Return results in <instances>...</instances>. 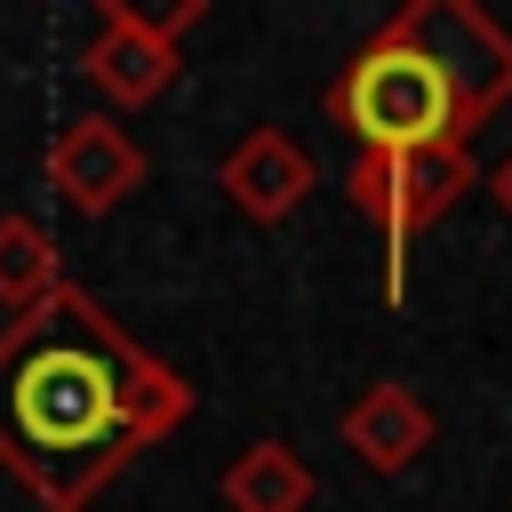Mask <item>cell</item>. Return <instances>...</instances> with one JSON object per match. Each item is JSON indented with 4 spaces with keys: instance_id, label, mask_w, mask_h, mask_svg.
Returning a JSON list of instances; mask_svg holds the SVG:
<instances>
[{
    "instance_id": "cell-1",
    "label": "cell",
    "mask_w": 512,
    "mask_h": 512,
    "mask_svg": "<svg viewBox=\"0 0 512 512\" xmlns=\"http://www.w3.org/2000/svg\"><path fill=\"white\" fill-rule=\"evenodd\" d=\"M192 416V384L136 344L80 280L0 320V472L40 512H88Z\"/></svg>"
},
{
    "instance_id": "cell-2",
    "label": "cell",
    "mask_w": 512,
    "mask_h": 512,
    "mask_svg": "<svg viewBox=\"0 0 512 512\" xmlns=\"http://www.w3.org/2000/svg\"><path fill=\"white\" fill-rule=\"evenodd\" d=\"M320 104H328V120H336V128H352V144H360V152L464 144L448 80H440V72H432V56H424L408 32H392V24H376V32L344 56V72L320 88Z\"/></svg>"
},
{
    "instance_id": "cell-3",
    "label": "cell",
    "mask_w": 512,
    "mask_h": 512,
    "mask_svg": "<svg viewBox=\"0 0 512 512\" xmlns=\"http://www.w3.org/2000/svg\"><path fill=\"white\" fill-rule=\"evenodd\" d=\"M480 184L472 144H400V152H352L344 200L384 232V296H408V240L440 224L464 192Z\"/></svg>"
},
{
    "instance_id": "cell-4",
    "label": "cell",
    "mask_w": 512,
    "mask_h": 512,
    "mask_svg": "<svg viewBox=\"0 0 512 512\" xmlns=\"http://www.w3.org/2000/svg\"><path fill=\"white\" fill-rule=\"evenodd\" d=\"M208 16V0H168V8H136V0H96V32L80 48V80L88 96L120 120L144 112L176 88L184 72V32Z\"/></svg>"
},
{
    "instance_id": "cell-5",
    "label": "cell",
    "mask_w": 512,
    "mask_h": 512,
    "mask_svg": "<svg viewBox=\"0 0 512 512\" xmlns=\"http://www.w3.org/2000/svg\"><path fill=\"white\" fill-rule=\"evenodd\" d=\"M392 32H408L424 56H432V72L448 80V96H456V128H464V144L512 104V32L480 8V0H408L400 16H384Z\"/></svg>"
},
{
    "instance_id": "cell-6",
    "label": "cell",
    "mask_w": 512,
    "mask_h": 512,
    "mask_svg": "<svg viewBox=\"0 0 512 512\" xmlns=\"http://www.w3.org/2000/svg\"><path fill=\"white\" fill-rule=\"evenodd\" d=\"M144 184H152V160H144V144L112 112H80V120H64L48 136V192L72 216H112Z\"/></svg>"
},
{
    "instance_id": "cell-7",
    "label": "cell",
    "mask_w": 512,
    "mask_h": 512,
    "mask_svg": "<svg viewBox=\"0 0 512 512\" xmlns=\"http://www.w3.org/2000/svg\"><path fill=\"white\" fill-rule=\"evenodd\" d=\"M312 184H320L312 152H304L288 128H272V120H256V128L216 160V192H224V200H232V216H248L256 232L288 224V216L312 200Z\"/></svg>"
},
{
    "instance_id": "cell-8",
    "label": "cell",
    "mask_w": 512,
    "mask_h": 512,
    "mask_svg": "<svg viewBox=\"0 0 512 512\" xmlns=\"http://www.w3.org/2000/svg\"><path fill=\"white\" fill-rule=\"evenodd\" d=\"M336 440L352 448V464L360 472H408L424 448H432V408H424V392L416 384H400V376H376V384H360L352 400H344V416H336Z\"/></svg>"
},
{
    "instance_id": "cell-9",
    "label": "cell",
    "mask_w": 512,
    "mask_h": 512,
    "mask_svg": "<svg viewBox=\"0 0 512 512\" xmlns=\"http://www.w3.org/2000/svg\"><path fill=\"white\" fill-rule=\"evenodd\" d=\"M224 512H304L312 504V464L288 440H248L224 472H216Z\"/></svg>"
},
{
    "instance_id": "cell-10",
    "label": "cell",
    "mask_w": 512,
    "mask_h": 512,
    "mask_svg": "<svg viewBox=\"0 0 512 512\" xmlns=\"http://www.w3.org/2000/svg\"><path fill=\"white\" fill-rule=\"evenodd\" d=\"M56 288H64V264H56L48 224L24 216V208H8V216H0V312L24 320V312H40Z\"/></svg>"
},
{
    "instance_id": "cell-11",
    "label": "cell",
    "mask_w": 512,
    "mask_h": 512,
    "mask_svg": "<svg viewBox=\"0 0 512 512\" xmlns=\"http://www.w3.org/2000/svg\"><path fill=\"white\" fill-rule=\"evenodd\" d=\"M488 200H496V208H504V224H512V152L488 168Z\"/></svg>"
}]
</instances>
